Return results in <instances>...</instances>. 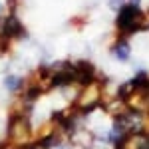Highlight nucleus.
<instances>
[{"label": "nucleus", "mask_w": 149, "mask_h": 149, "mask_svg": "<svg viewBox=\"0 0 149 149\" xmlns=\"http://www.w3.org/2000/svg\"><path fill=\"white\" fill-rule=\"evenodd\" d=\"M4 88H6V92H10V93H18L20 90H24V80L20 76L6 74V78H4Z\"/></svg>", "instance_id": "7"}, {"label": "nucleus", "mask_w": 149, "mask_h": 149, "mask_svg": "<svg viewBox=\"0 0 149 149\" xmlns=\"http://www.w3.org/2000/svg\"><path fill=\"white\" fill-rule=\"evenodd\" d=\"M111 54L117 62H127L131 58V46H129V40L127 38H117L111 46Z\"/></svg>", "instance_id": "6"}, {"label": "nucleus", "mask_w": 149, "mask_h": 149, "mask_svg": "<svg viewBox=\"0 0 149 149\" xmlns=\"http://www.w3.org/2000/svg\"><path fill=\"white\" fill-rule=\"evenodd\" d=\"M139 2L141 0H125V4H129V6H139Z\"/></svg>", "instance_id": "10"}, {"label": "nucleus", "mask_w": 149, "mask_h": 149, "mask_svg": "<svg viewBox=\"0 0 149 149\" xmlns=\"http://www.w3.org/2000/svg\"><path fill=\"white\" fill-rule=\"evenodd\" d=\"M74 72H76V84H78L80 88L90 86V84L100 80V74H97L95 66H93L92 62H88V60H78V62H74Z\"/></svg>", "instance_id": "4"}, {"label": "nucleus", "mask_w": 149, "mask_h": 149, "mask_svg": "<svg viewBox=\"0 0 149 149\" xmlns=\"http://www.w3.org/2000/svg\"><path fill=\"white\" fill-rule=\"evenodd\" d=\"M0 149H8V143L6 141H0Z\"/></svg>", "instance_id": "11"}, {"label": "nucleus", "mask_w": 149, "mask_h": 149, "mask_svg": "<svg viewBox=\"0 0 149 149\" xmlns=\"http://www.w3.org/2000/svg\"><path fill=\"white\" fill-rule=\"evenodd\" d=\"M107 6H109L111 10H117V12H119L123 6H125V0H109V2H107Z\"/></svg>", "instance_id": "8"}, {"label": "nucleus", "mask_w": 149, "mask_h": 149, "mask_svg": "<svg viewBox=\"0 0 149 149\" xmlns=\"http://www.w3.org/2000/svg\"><path fill=\"white\" fill-rule=\"evenodd\" d=\"M68 141L70 145L74 147H81V149H92L93 143H95V133L88 127H74L68 133Z\"/></svg>", "instance_id": "5"}, {"label": "nucleus", "mask_w": 149, "mask_h": 149, "mask_svg": "<svg viewBox=\"0 0 149 149\" xmlns=\"http://www.w3.org/2000/svg\"><path fill=\"white\" fill-rule=\"evenodd\" d=\"M0 34L8 40H20V38H26L28 32L24 28L22 20L16 16V12H8L4 18H2V26H0Z\"/></svg>", "instance_id": "3"}, {"label": "nucleus", "mask_w": 149, "mask_h": 149, "mask_svg": "<svg viewBox=\"0 0 149 149\" xmlns=\"http://www.w3.org/2000/svg\"><path fill=\"white\" fill-rule=\"evenodd\" d=\"M32 121L26 113H10L6 121V143L12 147H20L26 143H32Z\"/></svg>", "instance_id": "2"}, {"label": "nucleus", "mask_w": 149, "mask_h": 149, "mask_svg": "<svg viewBox=\"0 0 149 149\" xmlns=\"http://www.w3.org/2000/svg\"><path fill=\"white\" fill-rule=\"evenodd\" d=\"M14 149H38V147H36V143L32 141V143H26V145H20V147H14Z\"/></svg>", "instance_id": "9"}, {"label": "nucleus", "mask_w": 149, "mask_h": 149, "mask_svg": "<svg viewBox=\"0 0 149 149\" xmlns=\"http://www.w3.org/2000/svg\"><path fill=\"white\" fill-rule=\"evenodd\" d=\"M115 28L119 32V38H129L137 32H145V30H149V14L143 12L139 6L125 4L117 12Z\"/></svg>", "instance_id": "1"}]
</instances>
